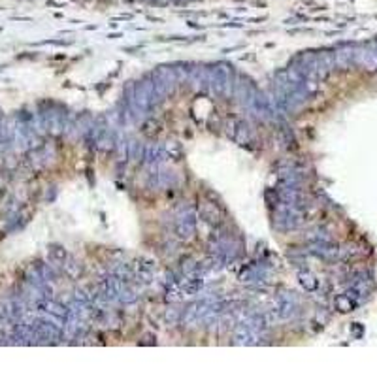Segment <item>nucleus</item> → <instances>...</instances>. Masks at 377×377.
<instances>
[{
  "instance_id": "nucleus-1",
  "label": "nucleus",
  "mask_w": 377,
  "mask_h": 377,
  "mask_svg": "<svg viewBox=\"0 0 377 377\" xmlns=\"http://www.w3.org/2000/svg\"><path fill=\"white\" fill-rule=\"evenodd\" d=\"M176 230L181 238H191L194 230H197V213L194 210H187L185 213H181L176 221Z\"/></svg>"
},
{
  "instance_id": "nucleus-2",
  "label": "nucleus",
  "mask_w": 377,
  "mask_h": 377,
  "mask_svg": "<svg viewBox=\"0 0 377 377\" xmlns=\"http://www.w3.org/2000/svg\"><path fill=\"white\" fill-rule=\"evenodd\" d=\"M144 159L147 162H161L166 159V150L164 147H161V145H147L145 147V153H144Z\"/></svg>"
}]
</instances>
